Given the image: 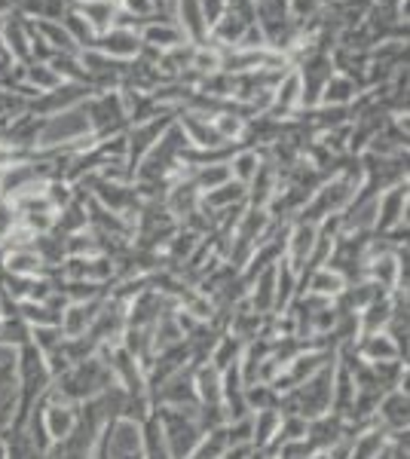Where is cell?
<instances>
[{
    "instance_id": "35",
    "label": "cell",
    "mask_w": 410,
    "mask_h": 459,
    "mask_svg": "<svg viewBox=\"0 0 410 459\" xmlns=\"http://www.w3.org/2000/svg\"><path fill=\"white\" fill-rule=\"evenodd\" d=\"M117 4H120V0H117Z\"/></svg>"
},
{
    "instance_id": "29",
    "label": "cell",
    "mask_w": 410,
    "mask_h": 459,
    "mask_svg": "<svg viewBox=\"0 0 410 459\" xmlns=\"http://www.w3.org/2000/svg\"><path fill=\"white\" fill-rule=\"evenodd\" d=\"M322 10H325V0H288V16L297 28L312 22Z\"/></svg>"
},
{
    "instance_id": "9",
    "label": "cell",
    "mask_w": 410,
    "mask_h": 459,
    "mask_svg": "<svg viewBox=\"0 0 410 459\" xmlns=\"http://www.w3.org/2000/svg\"><path fill=\"white\" fill-rule=\"evenodd\" d=\"M353 352L359 355L364 365H392V361H405L398 343L386 334V331H374V334H359L353 343ZM407 365V361H405Z\"/></svg>"
},
{
    "instance_id": "33",
    "label": "cell",
    "mask_w": 410,
    "mask_h": 459,
    "mask_svg": "<svg viewBox=\"0 0 410 459\" xmlns=\"http://www.w3.org/2000/svg\"><path fill=\"white\" fill-rule=\"evenodd\" d=\"M4 309H6V298H4V291H0V318H4Z\"/></svg>"
},
{
    "instance_id": "16",
    "label": "cell",
    "mask_w": 410,
    "mask_h": 459,
    "mask_svg": "<svg viewBox=\"0 0 410 459\" xmlns=\"http://www.w3.org/2000/svg\"><path fill=\"white\" fill-rule=\"evenodd\" d=\"M171 19H175V25L181 28V34L188 37V43H193V47L208 40V28H205L203 10H199V0H175Z\"/></svg>"
},
{
    "instance_id": "30",
    "label": "cell",
    "mask_w": 410,
    "mask_h": 459,
    "mask_svg": "<svg viewBox=\"0 0 410 459\" xmlns=\"http://www.w3.org/2000/svg\"><path fill=\"white\" fill-rule=\"evenodd\" d=\"M19 230V212L16 205L10 203L6 196H0V246L10 242V236Z\"/></svg>"
},
{
    "instance_id": "28",
    "label": "cell",
    "mask_w": 410,
    "mask_h": 459,
    "mask_svg": "<svg viewBox=\"0 0 410 459\" xmlns=\"http://www.w3.org/2000/svg\"><path fill=\"white\" fill-rule=\"evenodd\" d=\"M62 340H65V334L58 325H40V328H31V343L40 355L56 352L58 346H62Z\"/></svg>"
},
{
    "instance_id": "23",
    "label": "cell",
    "mask_w": 410,
    "mask_h": 459,
    "mask_svg": "<svg viewBox=\"0 0 410 459\" xmlns=\"http://www.w3.org/2000/svg\"><path fill=\"white\" fill-rule=\"evenodd\" d=\"M19 83H25L34 95H43V92H52V89L62 86V77H58L49 65L28 62V65H22V80H19Z\"/></svg>"
},
{
    "instance_id": "14",
    "label": "cell",
    "mask_w": 410,
    "mask_h": 459,
    "mask_svg": "<svg viewBox=\"0 0 410 459\" xmlns=\"http://www.w3.org/2000/svg\"><path fill=\"white\" fill-rule=\"evenodd\" d=\"M0 273H6V276H22V279H40V276H47V266H43L40 255H37L31 246H19V248H4Z\"/></svg>"
},
{
    "instance_id": "20",
    "label": "cell",
    "mask_w": 410,
    "mask_h": 459,
    "mask_svg": "<svg viewBox=\"0 0 410 459\" xmlns=\"http://www.w3.org/2000/svg\"><path fill=\"white\" fill-rule=\"evenodd\" d=\"M240 203H249V187H242V184H236V181H227V184H221V187L203 194L199 209L205 214H212V212L230 209V205H240Z\"/></svg>"
},
{
    "instance_id": "7",
    "label": "cell",
    "mask_w": 410,
    "mask_h": 459,
    "mask_svg": "<svg viewBox=\"0 0 410 459\" xmlns=\"http://www.w3.org/2000/svg\"><path fill=\"white\" fill-rule=\"evenodd\" d=\"M374 423L379 429H386L389 435L407 432V426H410V398H407V389L383 392V398H379V404H377V413H374Z\"/></svg>"
},
{
    "instance_id": "18",
    "label": "cell",
    "mask_w": 410,
    "mask_h": 459,
    "mask_svg": "<svg viewBox=\"0 0 410 459\" xmlns=\"http://www.w3.org/2000/svg\"><path fill=\"white\" fill-rule=\"evenodd\" d=\"M264 157H266L264 147H236L227 160L230 178H233L236 184H242V187H249V184L255 181L257 169L264 166Z\"/></svg>"
},
{
    "instance_id": "27",
    "label": "cell",
    "mask_w": 410,
    "mask_h": 459,
    "mask_svg": "<svg viewBox=\"0 0 410 459\" xmlns=\"http://www.w3.org/2000/svg\"><path fill=\"white\" fill-rule=\"evenodd\" d=\"M47 65L62 77V83H86V71H83V65H80V53H56Z\"/></svg>"
},
{
    "instance_id": "3",
    "label": "cell",
    "mask_w": 410,
    "mask_h": 459,
    "mask_svg": "<svg viewBox=\"0 0 410 459\" xmlns=\"http://www.w3.org/2000/svg\"><path fill=\"white\" fill-rule=\"evenodd\" d=\"M83 110L89 117V129H92L95 142L123 135L129 129V114H126L123 99L117 89H110V92H92L83 101Z\"/></svg>"
},
{
    "instance_id": "6",
    "label": "cell",
    "mask_w": 410,
    "mask_h": 459,
    "mask_svg": "<svg viewBox=\"0 0 410 459\" xmlns=\"http://www.w3.org/2000/svg\"><path fill=\"white\" fill-rule=\"evenodd\" d=\"M89 95H92V89L86 83H62L58 89H52V92H43L34 101H28V110L37 117H52V114H62V110L80 108Z\"/></svg>"
},
{
    "instance_id": "2",
    "label": "cell",
    "mask_w": 410,
    "mask_h": 459,
    "mask_svg": "<svg viewBox=\"0 0 410 459\" xmlns=\"http://www.w3.org/2000/svg\"><path fill=\"white\" fill-rule=\"evenodd\" d=\"M92 129H89V117L83 105L62 110V114L43 117L40 138H37V151H58V147H74V151H86L92 144Z\"/></svg>"
},
{
    "instance_id": "8",
    "label": "cell",
    "mask_w": 410,
    "mask_h": 459,
    "mask_svg": "<svg viewBox=\"0 0 410 459\" xmlns=\"http://www.w3.org/2000/svg\"><path fill=\"white\" fill-rule=\"evenodd\" d=\"M101 56L114 58V62H135L141 56V34L132 31V28H110V31H104L95 37V47Z\"/></svg>"
},
{
    "instance_id": "21",
    "label": "cell",
    "mask_w": 410,
    "mask_h": 459,
    "mask_svg": "<svg viewBox=\"0 0 410 459\" xmlns=\"http://www.w3.org/2000/svg\"><path fill=\"white\" fill-rule=\"evenodd\" d=\"M282 413L279 411H255L251 413V447L266 450L273 447L275 432H279Z\"/></svg>"
},
{
    "instance_id": "19",
    "label": "cell",
    "mask_w": 410,
    "mask_h": 459,
    "mask_svg": "<svg viewBox=\"0 0 410 459\" xmlns=\"http://www.w3.org/2000/svg\"><path fill=\"white\" fill-rule=\"evenodd\" d=\"M395 313V294H379L359 313V331L362 334H374V331H386Z\"/></svg>"
},
{
    "instance_id": "12",
    "label": "cell",
    "mask_w": 410,
    "mask_h": 459,
    "mask_svg": "<svg viewBox=\"0 0 410 459\" xmlns=\"http://www.w3.org/2000/svg\"><path fill=\"white\" fill-rule=\"evenodd\" d=\"M101 298H92V300H74L68 307L62 309V322H58V328H62L65 337H86L89 328H92L95 316H99L101 309Z\"/></svg>"
},
{
    "instance_id": "10",
    "label": "cell",
    "mask_w": 410,
    "mask_h": 459,
    "mask_svg": "<svg viewBox=\"0 0 410 459\" xmlns=\"http://www.w3.org/2000/svg\"><path fill=\"white\" fill-rule=\"evenodd\" d=\"M40 420H43V429H47L49 441L58 444V441L71 438V432L77 429V407L52 402V398L47 395L40 402Z\"/></svg>"
},
{
    "instance_id": "11",
    "label": "cell",
    "mask_w": 410,
    "mask_h": 459,
    "mask_svg": "<svg viewBox=\"0 0 410 459\" xmlns=\"http://www.w3.org/2000/svg\"><path fill=\"white\" fill-rule=\"evenodd\" d=\"M386 454H389V432L377 423H368L353 432L346 459H386Z\"/></svg>"
},
{
    "instance_id": "34",
    "label": "cell",
    "mask_w": 410,
    "mask_h": 459,
    "mask_svg": "<svg viewBox=\"0 0 410 459\" xmlns=\"http://www.w3.org/2000/svg\"><path fill=\"white\" fill-rule=\"evenodd\" d=\"M0 196H4V184H0Z\"/></svg>"
},
{
    "instance_id": "25",
    "label": "cell",
    "mask_w": 410,
    "mask_h": 459,
    "mask_svg": "<svg viewBox=\"0 0 410 459\" xmlns=\"http://www.w3.org/2000/svg\"><path fill=\"white\" fill-rule=\"evenodd\" d=\"M28 343H31V328H28L16 313L0 318V346H6V350L16 352Z\"/></svg>"
},
{
    "instance_id": "4",
    "label": "cell",
    "mask_w": 410,
    "mask_h": 459,
    "mask_svg": "<svg viewBox=\"0 0 410 459\" xmlns=\"http://www.w3.org/2000/svg\"><path fill=\"white\" fill-rule=\"evenodd\" d=\"M171 123H175V117L160 114V117H153V120L132 123L129 129H126V166L132 169V175H135L138 162L151 153V147L160 142V135L169 129Z\"/></svg>"
},
{
    "instance_id": "22",
    "label": "cell",
    "mask_w": 410,
    "mask_h": 459,
    "mask_svg": "<svg viewBox=\"0 0 410 459\" xmlns=\"http://www.w3.org/2000/svg\"><path fill=\"white\" fill-rule=\"evenodd\" d=\"M71 0H16V13L31 22H58Z\"/></svg>"
},
{
    "instance_id": "24",
    "label": "cell",
    "mask_w": 410,
    "mask_h": 459,
    "mask_svg": "<svg viewBox=\"0 0 410 459\" xmlns=\"http://www.w3.org/2000/svg\"><path fill=\"white\" fill-rule=\"evenodd\" d=\"M188 172H190V178H193V184H196L199 194H208V190H214V187H221V184L233 181V178H230V166H227V162H208V166L188 169Z\"/></svg>"
},
{
    "instance_id": "26",
    "label": "cell",
    "mask_w": 410,
    "mask_h": 459,
    "mask_svg": "<svg viewBox=\"0 0 410 459\" xmlns=\"http://www.w3.org/2000/svg\"><path fill=\"white\" fill-rule=\"evenodd\" d=\"M58 22H62V28L71 34V40L77 43V49H92L95 47V37H99V34L89 28V22L80 16L74 6H68V10H65V16L58 19Z\"/></svg>"
},
{
    "instance_id": "13",
    "label": "cell",
    "mask_w": 410,
    "mask_h": 459,
    "mask_svg": "<svg viewBox=\"0 0 410 459\" xmlns=\"http://www.w3.org/2000/svg\"><path fill=\"white\" fill-rule=\"evenodd\" d=\"M362 92H364V86L359 80L349 77V74L334 71L331 77H327V83L322 86V95H318L316 108H349Z\"/></svg>"
},
{
    "instance_id": "1",
    "label": "cell",
    "mask_w": 410,
    "mask_h": 459,
    "mask_svg": "<svg viewBox=\"0 0 410 459\" xmlns=\"http://www.w3.org/2000/svg\"><path fill=\"white\" fill-rule=\"evenodd\" d=\"M199 407H153V417L160 423L162 444L171 459H190L199 447L205 429L196 417Z\"/></svg>"
},
{
    "instance_id": "31",
    "label": "cell",
    "mask_w": 410,
    "mask_h": 459,
    "mask_svg": "<svg viewBox=\"0 0 410 459\" xmlns=\"http://www.w3.org/2000/svg\"><path fill=\"white\" fill-rule=\"evenodd\" d=\"M199 10H203L205 28L212 31V28L223 19V13H227V0H199Z\"/></svg>"
},
{
    "instance_id": "17",
    "label": "cell",
    "mask_w": 410,
    "mask_h": 459,
    "mask_svg": "<svg viewBox=\"0 0 410 459\" xmlns=\"http://www.w3.org/2000/svg\"><path fill=\"white\" fill-rule=\"evenodd\" d=\"M71 6L89 22V28H92L95 34L110 31L117 22V13H120L117 0H71Z\"/></svg>"
},
{
    "instance_id": "15",
    "label": "cell",
    "mask_w": 410,
    "mask_h": 459,
    "mask_svg": "<svg viewBox=\"0 0 410 459\" xmlns=\"http://www.w3.org/2000/svg\"><path fill=\"white\" fill-rule=\"evenodd\" d=\"M138 34H141V43L156 49V53H169V49L188 43V37L181 34V28H178L171 19H162V16H153V22H147Z\"/></svg>"
},
{
    "instance_id": "32",
    "label": "cell",
    "mask_w": 410,
    "mask_h": 459,
    "mask_svg": "<svg viewBox=\"0 0 410 459\" xmlns=\"http://www.w3.org/2000/svg\"><path fill=\"white\" fill-rule=\"evenodd\" d=\"M10 13H16V0H0V19H6Z\"/></svg>"
},
{
    "instance_id": "5",
    "label": "cell",
    "mask_w": 410,
    "mask_h": 459,
    "mask_svg": "<svg viewBox=\"0 0 410 459\" xmlns=\"http://www.w3.org/2000/svg\"><path fill=\"white\" fill-rule=\"evenodd\" d=\"M401 227H407V181L395 184L377 196L374 236H389Z\"/></svg>"
}]
</instances>
